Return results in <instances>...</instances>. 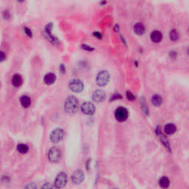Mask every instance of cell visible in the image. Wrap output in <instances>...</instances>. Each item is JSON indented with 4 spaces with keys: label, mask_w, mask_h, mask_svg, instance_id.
I'll return each instance as SVG.
<instances>
[{
    "label": "cell",
    "mask_w": 189,
    "mask_h": 189,
    "mask_svg": "<svg viewBox=\"0 0 189 189\" xmlns=\"http://www.w3.org/2000/svg\"><path fill=\"white\" fill-rule=\"evenodd\" d=\"M80 110L84 114L87 115H92L95 112L94 104L91 102H85L80 106Z\"/></svg>",
    "instance_id": "8"
},
{
    "label": "cell",
    "mask_w": 189,
    "mask_h": 189,
    "mask_svg": "<svg viewBox=\"0 0 189 189\" xmlns=\"http://www.w3.org/2000/svg\"><path fill=\"white\" fill-rule=\"evenodd\" d=\"M17 151L21 154H26L28 152L29 148L26 144H21L17 146Z\"/></svg>",
    "instance_id": "20"
},
{
    "label": "cell",
    "mask_w": 189,
    "mask_h": 189,
    "mask_svg": "<svg viewBox=\"0 0 189 189\" xmlns=\"http://www.w3.org/2000/svg\"><path fill=\"white\" fill-rule=\"evenodd\" d=\"M61 156V151L56 147H52L49 150L48 152V159L50 162H57L60 160Z\"/></svg>",
    "instance_id": "6"
},
{
    "label": "cell",
    "mask_w": 189,
    "mask_h": 189,
    "mask_svg": "<svg viewBox=\"0 0 189 189\" xmlns=\"http://www.w3.org/2000/svg\"><path fill=\"white\" fill-rule=\"evenodd\" d=\"M22 78L20 75L16 74L13 76L12 78V84L15 87H19L22 84Z\"/></svg>",
    "instance_id": "16"
},
{
    "label": "cell",
    "mask_w": 189,
    "mask_h": 189,
    "mask_svg": "<svg viewBox=\"0 0 189 189\" xmlns=\"http://www.w3.org/2000/svg\"><path fill=\"white\" fill-rule=\"evenodd\" d=\"M55 80H56V76L52 73H47L44 78V83L47 85H51L53 83H55Z\"/></svg>",
    "instance_id": "13"
},
{
    "label": "cell",
    "mask_w": 189,
    "mask_h": 189,
    "mask_svg": "<svg viewBox=\"0 0 189 189\" xmlns=\"http://www.w3.org/2000/svg\"><path fill=\"white\" fill-rule=\"evenodd\" d=\"M109 79H110V76L108 71L102 70L97 75L96 77V82L97 84L100 87H104L109 83Z\"/></svg>",
    "instance_id": "2"
},
{
    "label": "cell",
    "mask_w": 189,
    "mask_h": 189,
    "mask_svg": "<svg viewBox=\"0 0 189 189\" xmlns=\"http://www.w3.org/2000/svg\"><path fill=\"white\" fill-rule=\"evenodd\" d=\"M81 47H82V49L86 50H87V51H92V50H93V48H92V47H90V46L85 45V44H84V45H82Z\"/></svg>",
    "instance_id": "26"
},
{
    "label": "cell",
    "mask_w": 189,
    "mask_h": 189,
    "mask_svg": "<svg viewBox=\"0 0 189 189\" xmlns=\"http://www.w3.org/2000/svg\"><path fill=\"white\" fill-rule=\"evenodd\" d=\"M3 16L5 19H8L10 17V13L8 10H5L3 12Z\"/></svg>",
    "instance_id": "28"
},
{
    "label": "cell",
    "mask_w": 189,
    "mask_h": 189,
    "mask_svg": "<svg viewBox=\"0 0 189 189\" xmlns=\"http://www.w3.org/2000/svg\"><path fill=\"white\" fill-rule=\"evenodd\" d=\"M159 185L161 188H166L170 185V180L168 178L167 176H162L159 180Z\"/></svg>",
    "instance_id": "19"
},
{
    "label": "cell",
    "mask_w": 189,
    "mask_h": 189,
    "mask_svg": "<svg viewBox=\"0 0 189 189\" xmlns=\"http://www.w3.org/2000/svg\"><path fill=\"white\" fill-rule=\"evenodd\" d=\"M115 117L119 122H123L127 120L129 117V112L124 107H118L115 112Z\"/></svg>",
    "instance_id": "4"
},
{
    "label": "cell",
    "mask_w": 189,
    "mask_h": 189,
    "mask_svg": "<svg viewBox=\"0 0 189 189\" xmlns=\"http://www.w3.org/2000/svg\"><path fill=\"white\" fill-rule=\"evenodd\" d=\"M106 98V93L105 92L101 90H95V91L93 92L92 96V98L93 101L96 103H100L102 102Z\"/></svg>",
    "instance_id": "10"
},
{
    "label": "cell",
    "mask_w": 189,
    "mask_h": 189,
    "mask_svg": "<svg viewBox=\"0 0 189 189\" xmlns=\"http://www.w3.org/2000/svg\"><path fill=\"white\" fill-rule=\"evenodd\" d=\"M66 183H67V176L64 172H61L57 175L54 185L56 188H61L64 187Z\"/></svg>",
    "instance_id": "5"
},
{
    "label": "cell",
    "mask_w": 189,
    "mask_h": 189,
    "mask_svg": "<svg viewBox=\"0 0 189 189\" xmlns=\"http://www.w3.org/2000/svg\"><path fill=\"white\" fill-rule=\"evenodd\" d=\"M60 69H61V70H62V73H65V70H66V69H65V67H64V65H63V64L61 65Z\"/></svg>",
    "instance_id": "31"
},
{
    "label": "cell",
    "mask_w": 189,
    "mask_h": 189,
    "mask_svg": "<svg viewBox=\"0 0 189 189\" xmlns=\"http://www.w3.org/2000/svg\"><path fill=\"white\" fill-rule=\"evenodd\" d=\"M142 110L144 111L146 115H148V108H147V106L144 99H143V103H142Z\"/></svg>",
    "instance_id": "22"
},
{
    "label": "cell",
    "mask_w": 189,
    "mask_h": 189,
    "mask_svg": "<svg viewBox=\"0 0 189 189\" xmlns=\"http://www.w3.org/2000/svg\"><path fill=\"white\" fill-rule=\"evenodd\" d=\"M20 103L23 107L28 108L31 104V99L27 95H23L20 98Z\"/></svg>",
    "instance_id": "18"
},
{
    "label": "cell",
    "mask_w": 189,
    "mask_h": 189,
    "mask_svg": "<svg viewBox=\"0 0 189 189\" xmlns=\"http://www.w3.org/2000/svg\"><path fill=\"white\" fill-rule=\"evenodd\" d=\"M169 37H170V39L173 41H176L178 40L179 38V33L178 32L176 31L175 29H173L170 31L169 33Z\"/></svg>",
    "instance_id": "21"
},
{
    "label": "cell",
    "mask_w": 189,
    "mask_h": 189,
    "mask_svg": "<svg viewBox=\"0 0 189 189\" xmlns=\"http://www.w3.org/2000/svg\"><path fill=\"white\" fill-rule=\"evenodd\" d=\"M145 27H144V25L142 23H140V22H138V23L135 24L134 26V33H136V34L137 35H143L144 34V33H145Z\"/></svg>",
    "instance_id": "15"
},
{
    "label": "cell",
    "mask_w": 189,
    "mask_h": 189,
    "mask_svg": "<svg viewBox=\"0 0 189 189\" xmlns=\"http://www.w3.org/2000/svg\"><path fill=\"white\" fill-rule=\"evenodd\" d=\"M6 58V55H5V53L3 52V51L0 50V62H2L5 60Z\"/></svg>",
    "instance_id": "25"
},
{
    "label": "cell",
    "mask_w": 189,
    "mask_h": 189,
    "mask_svg": "<svg viewBox=\"0 0 189 189\" xmlns=\"http://www.w3.org/2000/svg\"><path fill=\"white\" fill-rule=\"evenodd\" d=\"M164 131H165V134H173L176 132V127L174 123H168L164 127Z\"/></svg>",
    "instance_id": "14"
},
{
    "label": "cell",
    "mask_w": 189,
    "mask_h": 189,
    "mask_svg": "<svg viewBox=\"0 0 189 189\" xmlns=\"http://www.w3.org/2000/svg\"><path fill=\"white\" fill-rule=\"evenodd\" d=\"M78 109V101L74 96H69L64 103V110L68 114H74Z\"/></svg>",
    "instance_id": "1"
},
{
    "label": "cell",
    "mask_w": 189,
    "mask_h": 189,
    "mask_svg": "<svg viewBox=\"0 0 189 189\" xmlns=\"http://www.w3.org/2000/svg\"><path fill=\"white\" fill-rule=\"evenodd\" d=\"M19 2H24V0H17Z\"/></svg>",
    "instance_id": "32"
},
{
    "label": "cell",
    "mask_w": 189,
    "mask_h": 189,
    "mask_svg": "<svg viewBox=\"0 0 189 189\" xmlns=\"http://www.w3.org/2000/svg\"><path fill=\"white\" fill-rule=\"evenodd\" d=\"M121 98H122V96L120 94H114L112 96V98H110V101H115V100H118V99H121Z\"/></svg>",
    "instance_id": "24"
},
{
    "label": "cell",
    "mask_w": 189,
    "mask_h": 189,
    "mask_svg": "<svg viewBox=\"0 0 189 189\" xmlns=\"http://www.w3.org/2000/svg\"><path fill=\"white\" fill-rule=\"evenodd\" d=\"M69 87L74 92L79 93L84 90V84L78 79H73L69 81Z\"/></svg>",
    "instance_id": "7"
},
{
    "label": "cell",
    "mask_w": 189,
    "mask_h": 189,
    "mask_svg": "<svg viewBox=\"0 0 189 189\" xmlns=\"http://www.w3.org/2000/svg\"><path fill=\"white\" fill-rule=\"evenodd\" d=\"M24 188H36V186H35L34 183H31V184H30V185H28V186H25V187H24Z\"/></svg>",
    "instance_id": "29"
},
{
    "label": "cell",
    "mask_w": 189,
    "mask_h": 189,
    "mask_svg": "<svg viewBox=\"0 0 189 189\" xmlns=\"http://www.w3.org/2000/svg\"><path fill=\"white\" fill-rule=\"evenodd\" d=\"M84 180V173L80 169L75 171L72 175V181L74 184H80Z\"/></svg>",
    "instance_id": "9"
},
{
    "label": "cell",
    "mask_w": 189,
    "mask_h": 189,
    "mask_svg": "<svg viewBox=\"0 0 189 189\" xmlns=\"http://www.w3.org/2000/svg\"><path fill=\"white\" fill-rule=\"evenodd\" d=\"M156 133L158 134V137L160 140V141L162 142L163 145L165 146V148H167L169 149V151H171V148H170V144H169V140L167 139V137H165L163 134L162 133V132L160 131V129H159L158 128H157L156 129Z\"/></svg>",
    "instance_id": "11"
},
{
    "label": "cell",
    "mask_w": 189,
    "mask_h": 189,
    "mask_svg": "<svg viewBox=\"0 0 189 189\" xmlns=\"http://www.w3.org/2000/svg\"><path fill=\"white\" fill-rule=\"evenodd\" d=\"M126 97H127L128 100H129V101H134L135 99V97H134V94L129 91L126 92Z\"/></svg>",
    "instance_id": "23"
},
{
    "label": "cell",
    "mask_w": 189,
    "mask_h": 189,
    "mask_svg": "<svg viewBox=\"0 0 189 189\" xmlns=\"http://www.w3.org/2000/svg\"><path fill=\"white\" fill-rule=\"evenodd\" d=\"M42 188H55V187H53V186H51L49 183H46L45 185H44V186H42Z\"/></svg>",
    "instance_id": "30"
},
{
    "label": "cell",
    "mask_w": 189,
    "mask_h": 189,
    "mask_svg": "<svg viewBox=\"0 0 189 189\" xmlns=\"http://www.w3.org/2000/svg\"><path fill=\"white\" fill-rule=\"evenodd\" d=\"M151 103L155 106H160L162 103V97L158 94H154L151 98Z\"/></svg>",
    "instance_id": "17"
},
{
    "label": "cell",
    "mask_w": 189,
    "mask_h": 189,
    "mask_svg": "<svg viewBox=\"0 0 189 189\" xmlns=\"http://www.w3.org/2000/svg\"><path fill=\"white\" fill-rule=\"evenodd\" d=\"M150 38H151V40L153 42L158 43L160 41H161V40L162 39V34L160 31L155 30V31H153L151 33Z\"/></svg>",
    "instance_id": "12"
},
{
    "label": "cell",
    "mask_w": 189,
    "mask_h": 189,
    "mask_svg": "<svg viewBox=\"0 0 189 189\" xmlns=\"http://www.w3.org/2000/svg\"><path fill=\"white\" fill-rule=\"evenodd\" d=\"M64 137V131L61 128H57L54 129L50 135V141L54 144H57L58 142L62 141Z\"/></svg>",
    "instance_id": "3"
},
{
    "label": "cell",
    "mask_w": 189,
    "mask_h": 189,
    "mask_svg": "<svg viewBox=\"0 0 189 189\" xmlns=\"http://www.w3.org/2000/svg\"><path fill=\"white\" fill-rule=\"evenodd\" d=\"M24 32H25L26 34H27L28 36H32V32L30 29L24 28Z\"/></svg>",
    "instance_id": "27"
}]
</instances>
